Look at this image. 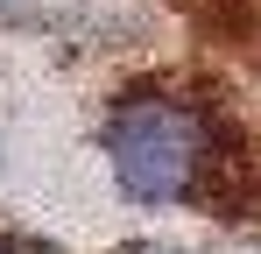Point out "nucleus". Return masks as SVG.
Segmentation results:
<instances>
[{
    "instance_id": "f257e3e1",
    "label": "nucleus",
    "mask_w": 261,
    "mask_h": 254,
    "mask_svg": "<svg viewBox=\"0 0 261 254\" xmlns=\"http://www.w3.org/2000/svg\"><path fill=\"white\" fill-rule=\"evenodd\" d=\"M106 169L134 205H212L226 184V127L176 85H134L99 127Z\"/></svg>"
},
{
    "instance_id": "f03ea898",
    "label": "nucleus",
    "mask_w": 261,
    "mask_h": 254,
    "mask_svg": "<svg viewBox=\"0 0 261 254\" xmlns=\"http://www.w3.org/2000/svg\"><path fill=\"white\" fill-rule=\"evenodd\" d=\"M0 254H43V247H29V240H0Z\"/></svg>"
}]
</instances>
